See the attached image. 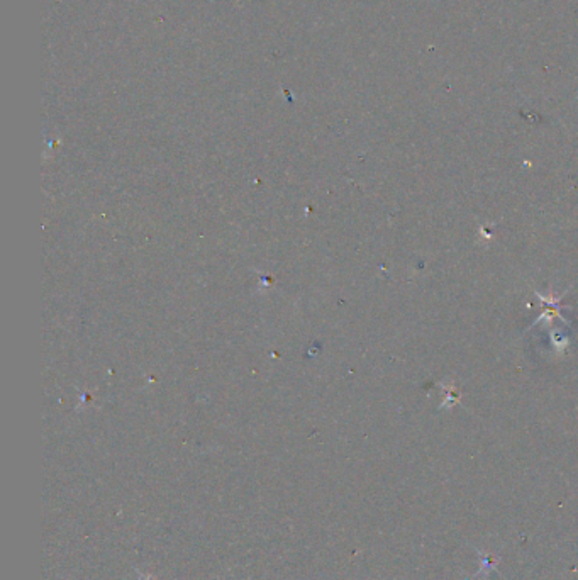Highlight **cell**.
<instances>
[{
	"label": "cell",
	"mask_w": 578,
	"mask_h": 580,
	"mask_svg": "<svg viewBox=\"0 0 578 580\" xmlns=\"http://www.w3.org/2000/svg\"><path fill=\"white\" fill-rule=\"evenodd\" d=\"M480 555H482L480 559H482V567H484V570H487V572L493 570V568H496L497 562H499V559H493L492 562H490L489 555H487V553H480Z\"/></svg>",
	"instance_id": "obj_1"
}]
</instances>
